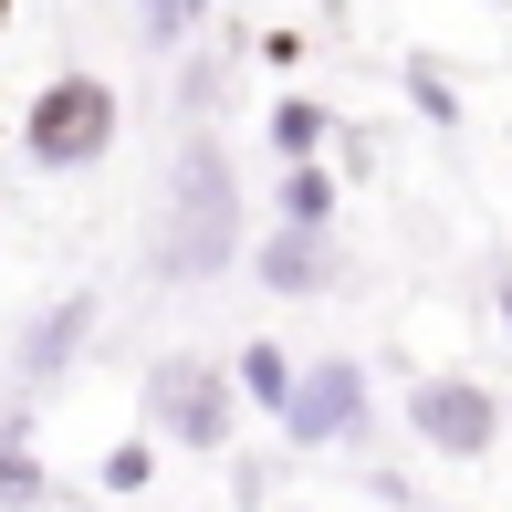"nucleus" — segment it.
I'll use <instances>...</instances> for the list:
<instances>
[{
  "mask_svg": "<svg viewBox=\"0 0 512 512\" xmlns=\"http://www.w3.org/2000/svg\"><path fill=\"white\" fill-rule=\"evenodd\" d=\"M230 408H241V377L209 356H157L147 377V429L178 439V450H220L230 439Z\"/></svg>",
  "mask_w": 512,
  "mask_h": 512,
  "instance_id": "7ed1b4c3",
  "label": "nucleus"
},
{
  "mask_svg": "<svg viewBox=\"0 0 512 512\" xmlns=\"http://www.w3.org/2000/svg\"><path fill=\"white\" fill-rule=\"evenodd\" d=\"M408 429L429 439V450H450V460H481L502 439V408H492V387H471V377H429V387H408Z\"/></svg>",
  "mask_w": 512,
  "mask_h": 512,
  "instance_id": "20e7f679",
  "label": "nucleus"
},
{
  "mask_svg": "<svg viewBox=\"0 0 512 512\" xmlns=\"http://www.w3.org/2000/svg\"><path fill=\"white\" fill-rule=\"evenodd\" d=\"M84 324H95V304H84V293H74V304H53V314H42V335L21 345V377L42 387V377H53V366L74 356V345H84Z\"/></svg>",
  "mask_w": 512,
  "mask_h": 512,
  "instance_id": "6e6552de",
  "label": "nucleus"
},
{
  "mask_svg": "<svg viewBox=\"0 0 512 512\" xmlns=\"http://www.w3.org/2000/svg\"><path fill=\"white\" fill-rule=\"evenodd\" d=\"M147 481H157V450L147 439H115L105 450V492H147Z\"/></svg>",
  "mask_w": 512,
  "mask_h": 512,
  "instance_id": "f8f14e48",
  "label": "nucleus"
},
{
  "mask_svg": "<svg viewBox=\"0 0 512 512\" xmlns=\"http://www.w3.org/2000/svg\"><path fill=\"white\" fill-rule=\"evenodd\" d=\"M11 136H21V157L32 168H95V157L115 147V84L105 74H53L32 105L11 115Z\"/></svg>",
  "mask_w": 512,
  "mask_h": 512,
  "instance_id": "f03ea898",
  "label": "nucleus"
},
{
  "mask_svg": "<svg viewBox=\"0 0 512 512\" xmlns=\"http://www.w3.org/2000/svg\"><path fill=\"white\" fill-rule=\"evenodd\" d=\"M283 220L293 230H335V178L314 157H283Z\"/></svg>",
  "mask_w": 512,
  "mask_h": 512,
  "instance_id": "1a4fd4ad",
  "label": "nucleus"
},
{
  "mask_svg": "<svg viewBox=\"0 0 512 512\" xmlns=\"http://www.w3.org/2000/svg\"><path fill=\"white\" fill-rule=\"evenodd\" d=\"M0 136H11V105H0Z\"/></svg>",
  "mask_w": 512,
  "mask_h": 512,
  "instance_id": "dca6fc26",
  "label": "nucleus"
},
{
  "mask_svg": "<svg viewBox=\"0 0 512 512\" xmlns=\"http://www.w3.org/2000/svg\"><path fill=\"white\" fill-rule=\"evenodd\" d=\"M136 21H147V42H178L189 32V0H136Z\"/></svg>",
  "mask_w": 512,
  "mask_h": 512,
  "instance_id": "ddd939ff",
  "label": "nucleus"
},
{
  "mask_svg": "<svg viewBox=\"0 0 512 512\" xmlns=\"http://www.w3.org/2000/svg\"><path fill=\"white\" fill-rule=\"evenodd\" d=\"M251 262H262V283H272V293H324V283H335V251H324V230H293V220L272 230Z\"/></svg>",
  "mask_w": 512,
  "mask_h": 512,
  "instance_id": "423d86ee",
  "label": "nucleus"
},
{
  "mask_svg": "<svg viewBox=\"0 0 512 512\" xmlns=\"http://www.w3.org/2000/svg\"><path fill=\"white\" fill-rule=\"evenodd\" d=\"M502 324H512V272H502Z\"/></svg>",
  "mask_w": 512,
  "mask_h": 512,
  "instance_id": "4468645a",
  "label": "nucleus"
},
{
  "mask_svg": "<svg viewBox=\"0 0 512 512\" xmlns=\"http://www.w3.org/2000/svg\"><path fill=\"white\" fill-rule=\"evenodd\" d=\"M283 429L304 439V450H324V439H356L366 429V377L356 366H304V377H293V398H283Z\"/></svg>",
  "mask_w": 512,
  "mask_h": 512,
  "instance_id": "39448f33",
  "label": "nucleus"
},
{
  "mask_svg": "<svg viewBox=\"0 0 512 512\" xmlns=\"http://www.w3.org/2000/svg\"><path fill=\"white\" fill-rule=\"evenodd\" d=\"M324 136H335V115H324L314 95H283V105H272V157H314Z\"/></svg>",
  "mask_w": 512,
  "mask_h": 512,
  "instance_id": "9d476101",
  "label": "nucleus"
},
{
  "mask_svg": "<svg viewBox=\"0 0 512 512\" xmlns=\"http://www.w3.org/2000/svg\"><path fill=\"white\" fill-rule=\"evenodd\" d=\"M0 32H11V0H0Z\"/></svg>",
  "mask_w": 512,
  "mask_h": 512,
  "instance_id": "2eb2a0df",
  "label": "nucleus"
},
{
  "mask_svg": "<svg viewBox=\"0 0 512 512\" xmlns=\"http://www.w3.org/2000/svg\"><path fill=\"white\" fill-rule=\"evenodd\" d=\"M230 377H241V398H251V408H272V418H283V398H293V377H304V366H293V356H283L272 335H251Z\"/></svg>",
  "mask_w": 512,
  "mask_h": 512,
  "instance_id": "0eeeda50",
  "label": "nucleus"
},
{
  "mask_svg": "<svg viewBox=\"0 0 512 512\" xmlns=\"http://www.w3.org/2000/svg\"><path fill=\"white\" fill-rule=\"evenodd\" d=\"M230 251H241V199H230V168H220V147H209V136H189V147H178V209H168V230H157V272H168V283H209Z\"/></svg>",
  "mask_w": 512,
  "mask_h": 512,
  "instance_id": "f257e3e1",
  "label": "nucleus"
},
{
  "mask_svg": "<svg viewBox=\"0 0 512 512\" xmlns=\"http://www.w3.org/2000/svg\"><path fill=\"white\" fill-rule=\"evenodd\" d=\"M32 502H42V460L21 439H0V512H32Z\"/></svg>",
  "mask_w": 512,
  "mask_h": 512,
  "instance_id": "9b49d317",
  "label": "nucleus"
}]
</instances>
